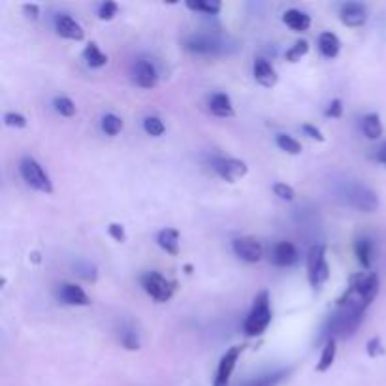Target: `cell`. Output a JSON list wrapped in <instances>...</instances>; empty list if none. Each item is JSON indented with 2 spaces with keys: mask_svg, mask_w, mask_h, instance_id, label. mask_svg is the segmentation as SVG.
<instances>
[{
  "mask_svg": "<svg viewBox=\"0 0 386 386\" xmlns=\"http://www.w3.org/2000/svg\"><path fill=\"white\" fill-rule=\"evenodd\" d=\"M272 322V307H269V292L268 290H262L256 294L253 309L249 311L245 322H243V332L249 337L262 336L266 328Z\"/></svg>",
  "mask_w": 386,
  "mask_h": 386,
  "instance_id": "6da1fadb",
  "label": "cell"
},
{
  "mask_svg": "<svg viewBox=\"0 0 386 386\" xmlns=\"http://www.w3.org/2000/svg\"><path fill=\"white\" fill-rule=\"evenodd\" d=\"M307 279L313 290H322L326 281L330 279V266L326 260V247L315 245L307 255Z\"/></svg>",
  "mask_w": 386,
  "mask_h": 386,
  "instance_id": "7a4b0ae2",
  "label": "cell"
},
{
  "mask_svg": "<svg viewBox=\"0 0 386 386\" xmlns=\"http://www.w3.org/2000/svg\"><path fill=\"white\" fill-rule=\"evenodd\" d=\"M19 172H21V177L25 181L29 187H32L34 191H40L44 194L53 193V183H51L50 175L44 170V166L32 158V156H23L21 162H19Z\"/></svg>",
  "mask_w": 386,
  "mask_h": 386,
  "instance_id": "3957f363",
  "label": "cell"
},
{
  "mask_svg": "<svg viewBox=\"0 0 386 386\" xmlns=\"http://www.w3.org/2000/svg\"><path fill=\"white\" fill-rule=\"evenodd\" d=\"M142 287L151 298L158 302V304H166L170 298L174 296L175 283L168 281L164 275L156 274V272H149L142 277Z\"/></svg>",
  "mask_w": 386,
  "mask_h": 386,
  "instance_id": "277c9868",
  "label": "cell"
},
{
  "mask_svg": "<svg viewBox=\"0 0 386 386\" xmlns=\"http://www.w3.org/2000/svg\"><path fill=\"white\" fill-rule=\"evenodd\" d=\"M211 168L217 172L221 177L228 183H236L237 179H242L247 175L249 168L243 161L232 158V156H215L211 161Z\"/></svg>",
  "mask_w": 386,
  "mask_h": 386,
  "instance_id": "5b68a950",
  "label": "cell"
},
{
  "mask_svg": "<svg viewBox=\"0 0 386 386\" xmlns=\"http://www.w3.org/2000/svg\"><path fill=\"white\" fill-rule=\"evenodd\" d=\"M349 202L356 209H360L364 213H373L377 211L379 207V196L375 194V191H371L366 185H360V183H355L352 187L349 188Z\"/></svg>",
  "mask_w": 386,
  "mask_h": 386,
  "instance_id": "8992f818",
  "label": "cell"
},
{
  "mask_svg": "<svg viewBox=\"0 0 386 386\" xmlns=\"http://www.w3.org/2000/svg\"><path fill=\"white\" fill-rule=\"evenodd\" d=\"M185 47L191 53H196V55H221L225 53L226 47L225 44L213 36H206V34H196V36H191L185 42Z\"/></svg>",
  "mask_w": 386,
  "mask_h": 386,
  "instance_id": "52a82bcc",
  "label": "cell"
},
{
  "mask_svg": "<svg viewBox=\"0 0 386 386\" xmlns=\"http://www.w3.org/2000/svg\"><path fill=\"white\" fill-rule=\"evenodd\" d=\"M232 249L239 256L242 260L249 262V264H256L262 260L264 256V249H262V243L255 237H237L232 243Z\"/></svg>",
  "mask_w": 386,
  "mask_h": 386,
  "instance_id": "ba28073f",
  "label": "cell"
},
{
  "mask_svg": "<svg viewBox=\"0 0 386 386\" xmlns=\"http://www.w3.org/2000/svg\"><path fill=\"white\" fill-rule=\"evenodd\" d=\"M243 352L242 345H236V347H232L223 355L221 362H218V368H217V377H215V383L213 386H228V380L232 377V371L236 368L237 360H239V356Z\"/></svg>",
  "mask_w": 386,
  "mask_h": 386,
  "instance_id": "9c48e42d",
  "label": "cell"
},
{
  "mask_svg": "<svg viewBox=\"0 0 386 386\" xmlns=\"http://www.w3.org/2000/svg\"><path fill=\"white\" fill-rule=\"evenodd\" d=\"M339 19L345 27L358 29V27L366 25V21H368V8L360 2H347L339 10Z\"/></svg>",
  "mask_w": 386,
  "mask_h": 386,
  "instance_id": "30bf717a",
  "label": "cell"
},
{
  "mask_svg": "<svg viewBox=\"0 0 386 386\" xmlns=\"http://www.w3.org/2000/svg\"><path fill=\"white\" fill-rule=\"evenodd\" d=\"M55 31L61 38L74 40V42H81V40L85 38L83 27H81L74 17H70V15H59V17L55 19Z\"/></svg>",
  "mask_w": 386,
  "mask_h": 386,
  "instance_id": "8fae6325",
  "label": "cell"
},
{
  "mask_svg": "<svg viewBox=\"0 0 386 386\" xmlns=\"http://www.w3.org/2000/svg\"><path fill=\"white\" fill-rule=\"evenodd\" d=\"M253 75H255L256 83H260L262 87L272 89L277 85V81H279V75L275 72V68L272 64L266 61V59H262L258 57L253 64Z\"/></svg>",
  "mask_w": 386,
  "mask_h": 386,
  "instance_id": "7c38bea8",
  "label": "cell"
},
{
  "mask_svg": "<svg viewBox=\"0 0 386 386\" xmlns=\"http://www.w3.org/2000/svg\"><path fill=\"white\" fill-rule=\"evenodd\" d=\"M134 80L140 87L153 89L158 83V72H156L155 64L151 61H138L136 68H134Z\"/></svg>",
  "mask_w": 386,
  "mask_h": 386,
  "instance_id": "4fadbf2b",
  "label": "cell"
},
{
  "mask_svg": "<svg viewBox=\"0 0 386 386\" xmlns=\"http://www.w3.org/2000/svg\"><path fill=\"white\" fill-rule=\"evenodd\" d=\"M59 296H61V299H63L66 306L85 307L91 304L87 292L81 287H77V285H74V283H64L63 287H61Z\"/></svg>",
  "mask_w": 386,
  "mask_h": 386,
  "instance_id": "5bb4252c",
  "label": "cell"
},
{
  "mask_svg": "<svg viewBox=\"0 0 386 386\" xmlns=\"http://www.w3.org/2000/svg\"><path fill=\"white\" fill-rule=\"evenodd\" d=\"M299 260V255L296 247H294L290 242H281L275 245L274 249V262L277 266H283V268H288V266H294L296 262Z\"/></svg>",
  "mask_w": 386,
  "mask_h": 386,
  "instance_id": "9a60e30c",
  "label": "cell"
},
{
  "mask_svg": "<svg viewBox=\"0 0 386 386\" xmlns=\"http://www.w3.org/2000/svg\"><path fill=\"white\" fill-rule=\"evenodd\" d=\"M283 23L288 27V29H292L294 32H306L309 31V27H311V17L307 15L306 12H302V10H287V12L283 13Z\"/></svg>",
  "mask_w": 386,
  "mask_h": 386,
  "instance_id": "2e32d148",
  "label": "cell"
},
{
  "mask_svg": "<svg viewBox=\"0 0 386 386\" xmlns=\"http://www.w3.org/2000/svg\"><path fill=\"white\" fill-rule=\"evenodd\" d=\"M156 243H158V247H161L162 251H166L168 255H179V232L175 230V228H164V230L158 232Z\"/></svg>",
  "mask_w": 386,
  "mask_h": 386,
  "instance_id": "e0dca14e",
  "label": "cell"
},
{
  "mask_svg": "<svg viewBox=\"0 0 386 386\" xmlns=\"http://www.w3.org/2000/svg\"><path fill=\"white\" fill-rule=\"evenodd\" d=\"M209 110H211L213 115L223 119L234 115V104H232V98L226 93L213 94L211 100H209Z\"/></svg>",
  "mask_w": 386,
  "mask_h": 386,
  "instance_id": "ac0fdd59",
  "label": "cell"
},
{
  "mask_svg": "<svg viewBox=\"0 0 386 386\" xmlns=\"http://www.w3.org/2000/svg\"><path fill=\"white\" fill-rule=\"evenodd\" d=\"M318 50L326 59H336L341 51V40L334 32H322L318 36Z\"/></svg>",
  "mask_w": 386,
  "mask_h": 386,
  "instance_id": "d6986e66",
  "label": "cell"
},
{
  "mask_svg": "<svg viewBox=\"0 0 386 386\" xmlns=\"http://www.w3.org/2000/svg\"><path fill=\"white\" fill-rule=\"evenodd\" d=\"M356 256H358V262L362 264V268L371 269L375 258V245L369 237H360L356 242Z\"/></svg>",
  "mask_w": 386,
  "mask_h": 386,
  "instance_id": "ffe728a7",
  "label": "cell"
},
{
  "mask_svg": "<svg viewBox=\"0 0 386 386\" xmlns=\"http://www.w3.org/2000/svg\"><path fill=\"white\" fill-rule=\"evenodd\" d=\"M362 132L368 140H379L383 136V123L377 113H368L362 119Z\"/></svg>",
  "mask_w": 386,
  "mask_h": 386,
  "instance_id": "44dd1931",
  "label": "cell"
},
{
  "mask_svg": "<svg viewBox=\"0 0 386 386\" xmlns=\"http://www.w3.org/2000/svg\"><path fill=\"white\" fill-rule=\"evenodd\" d=\"M336 355H337V343L336 337H330L326 345H324L322 355H320V360L317 364V371L318 373H324V371H328L332 368V364L336 362Z\"/></svg>",
  "mask_w": 386,
  "mask_h": 386,
  "instance_id": "7402d4cb",
  "label": "cell"
},
{
  "mask_svg": "<svg viewBox=\"0 0 386 386\" xmlns=\"http://www.w3.org/2000/svg\"><path fill=\"white\" fill-rule=\"evenodd\" d=\"M83 59L87 61L91 68H102L107 64V57L100 51V47L94 42L87 44V47L83 50Z\"/></svg>",
  "mask_w": 386,
  "mask_h": 386,
  "instance_id": "603a6c76",
  "label": "cell"
},
{
  "mask_svg": "<svg viewBox=\"0 0 386 386\" xmlns=\"http://www.w3.org/2000/svg\"><path fill=\"white\" fill-rule=\"evenodd\" d=\"M187 8L188 10H193V12H204L207 13V15H217V13L221 12L223 4L217 2V0H198V2L188 0Z\"/></svg>",
  "mask_w": 386,
  "mask_h": 386,
  "instance_id": "cb8c5ba5",
  "label": "cell"
},
{
  "mask_svg": "<svg viewBox=\"0 0 386 386\" xmlns=\"http://www.w3.org/2000/svg\"><path fill=\"white\" fill-rule=\"evenodd\" d=\"M275 142H277V147H279L281 151L288 153V155H299V153H302V144H299L298 140H294L292 136L277 134Z\"/></svg>",
  "mask_w": 386,
  "mask_h": 386,
  "instance_id": "d4e9b609",
  "label": "cell"
},
{
  "mask_svg": "<svg viewBox=\"0 0 386 386\" xmlns=\"http://www.w3.org/2000/svg\"><path fill=\"white\" fill-rule=\"evenodd\" d=\"M121 343H123V347H125L126 350L140 349L142 341H140V334H138V330L134 326H126V328H123V332H121Z\"/></svg>",
  "mask_w": 386,
  "mask_h": 386,
  "instance_id": "484cf974",
  "label": "cell"
},
{
  "mask_svg": "<svg viewBox=\"0 0 386 386\" xmlns=\"http://www.w3.org/2000/svg\"><path fill=\"white\" fill-rule=\"evenodd\" d=\"M287 375L288 371L281 369V371H275V373L262 375V377H258V379L251 380V383H247V385H243V386H277L281 380L287 377Z\"/></svg>",
  "mask_w": 386,
  "mask_h": 386,
  "instance_id": "4316f807",
  "label": "cell"
},
{
  "mask_svg": "<svg viewBox=\"0 0 386 386\" xmlns=\"http://www.w3.org/2000/svg\"><path fill=\"white\" fill-rule=\"evenodd\" d=\"M123 121L117 115H113V113H107L102 117V131L106 132L107 136H117L119 132L123 131Z\"/></svg>",
  "mask_w": 386,
  "mask_h": 386,
  "instance_id": "83f0119b",
  "label": "cell"
},
{
  "mask_svg": "<svg viewBox=\"0 0 386 386\" xmlns=\"http://www.w3.org/2000/svg\"><path fill=\"white\" fill-rule=\"evenodd\" d=\"M144 131L153 138H158L164 134L166 131V126L162 123L161 117H155V115H149V117L144 119Z\"/></svg>",
  "mask_w": 386,
  "mask_h": 386,
  "instance_id": "f1b7e54d",
  "label": "cell"
},
{
  "mask_svg": "<svg viewBox=\"0 0 386 386\" xmlns=\"http://www.w3.org/2000/svg\"><path fill=\"white\" fill-rule=\"evenodd\" d=\"M53 106H55L57 113H61L63 117H74L75 115V104L68 96H57L53 100Z\"/></svg>",
  "mask_w": 386,
  "mask_h": 386,
  "instance_id": "f546056e",
  "label": "cell"
},
{
  "mask_svg": "<svg viewBox=\"0 0 386 386\" xmlns=\"http://www.w3.org/2000/svg\"><path fill=\"white\" fill-rule=\"evenodd\" d=\"M307 53H309V44H307L306 40H298V42L285 53V57H287V61H290V63H298V61H302V57H306Z\"/></svg>",
  "mask_w": 386,
  "mask_h": 386,
  "instance_id": "4dcf8cb0",
  "label": "cell"
},
{
  "mask_svg": "<svg viewBox=\"0 0 386 386\" xmlns=\"http://www.w3.org/2000/svg\"><path fill=\"white\" fill-rule=\"evenodd\" d=\"M274 193L275 196H279L281 200H285V202H292L296 193H294V188L287 183H275L274 185Z\"/></svg>",
  "mask_w": 386,
  "mask_h": 386,
  "instance_id": "1f68e13d",
  "label": "cell"
},
{
  "mask_svg": "<svg viewBox=\"0 0 386 386\" xmlns=\"http://www.w3.org/2000/svg\"><path fill=\"white\" fill-rule=\"evenodd\" d=\"M117 12L119 6L115 2H104V4H100L98 17L102 19V21H112V19L117 15Z\"/></svg>",
  "mask_w": 386,
  "mask_h": 386,
  "instance_id": "d6a6232c",
  "label": "cell"
},
{
  "mask_svg": "<svg viewBox=\"0 0 386 386\" xmlns=\"http://www.w3.org/2000/svg\"><path fill=\"white\" fill-rule=\"evenodd\" d=\"M366 350H368V355L371 358H377V356L385 355V347H383V341H380V337H371L366 345Z\"/></svg>",
  "mask_w": 386,
  "mask_h": 386,
  "instance_id": "836d02e7",
  "label": "cell"
},
{
  "mask_svg": "<svg viewBox=\"0 0 386 386\" xmlns=\"http://www.w3.org/2000/svg\"><path fill=\"white\" fill-rule=\"evenodd\" d=\"M4 123H6L8 126H12V128H25L27 126V119L21 115V113H6L4 115Z\"/></svg>",
  "mask_w": 386,
  "mask_h": 386,
  "instance_id": "e575fe53",
  "label": "cell"
},
{
  "mask_svg": "<svg viewBox=\"0 0 386 386\" xmlns=\"http://www.w3.org/2000/svg\"><path fill=\"white\" fill-rule=\"evenodd\" d=\"M324 115L326 117H332V119H339L343 115V102L339 98H334L328 104V107H326V112H324Z\"/></svg>",
  "mask_w": 386,
  "mask_h": 386,
  "instance_id": "d590c367",
  "label": "cell"
},
{
  "mask_svg": "<svg viewBox=\"0 0 386 386\" xmlns=\"http://www.w3.org/2000/svg\"><path fill=\"white\" fill-rule=\"evenodd\" d=\"M107 232H110V236H112L117 243L126 242V232H125V226H123V225L112 223V225L107 226Z\"/></svg>",
  "mask_w": 386,
  "mask_h": 386,
  "instance_id": "8d00e7d4",
  "label": "cell"
},
{
  "mask_svg": "<svg viewBox=\"0 0 386 386\" xmlns=\"http://www.w3.org/2000/svg\"><path fill=\"white\" fill-rule=\"evenodd\" d=\"M77 269H80L77 274H80L83 279H87V281L96 279V268H94V266H91V264H87V262H85V264H80V266H77Z\"/></svg>",
  "mask_w": 386,
  "mask_h": 386,
  "instance_id": "74e56055",
  "label": "cell"
},
{
  "mask_svg": "<svg viewBox=\"0 0 386 386\" xmlns=\"http://www.w3.org/2000/svg\"><path fill=\"white\" fill-rule=\"evenodd\" d=\"M302 131H304V134H306V136H309L311 140H317V142H324V140H326V138L322 136V132L318 131L317 126L309 125V123L302 126Z\"/></svg>",
  "mask_w": 386,
  "mask_h": 386,
  "instance_id": "f35d334b",
  "label": "cell"
},
{
  "mask_svg": "<svg viewBox=\"0 0 386 386\" xmlns=\"http://www.w3.org/2000/svg\"><path fill=\"white\" fill-rule=\"evenodd\" d=\"M23 12H25V15L29 19H38V15H40V8H38L36 4H25V6H23Z\"/></svg>",
  "mask_w": 386,
  "mask_h": 386,
  "instance_id": "ab89813d",
  "label": "cell"
},
{
  "mask_svg": "<svg viewBox=\"0 0 386 386\" xmlns=\"http://www.w3.org/2000/svg\"><path fill=\"white\" fill-rule=\"evenodd\" d=\"M377 161L380 162V164H385L386 166V142L379 147V151H377Z\"/></svg>",
  "mask_w": 386,
  "mask_h": 386,
  "instance_id": "60d3db41",
  "label": "cell"
}]
</instances>
